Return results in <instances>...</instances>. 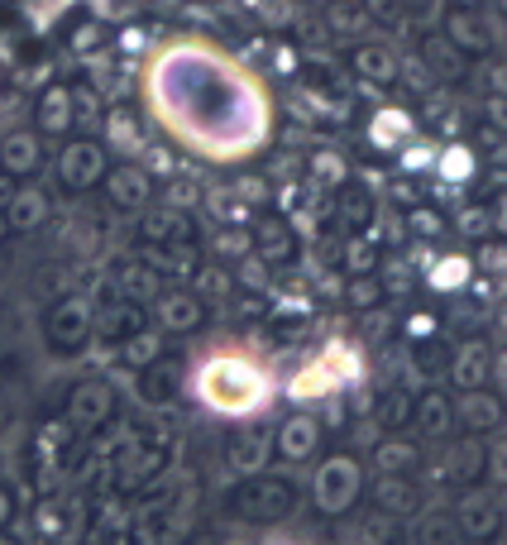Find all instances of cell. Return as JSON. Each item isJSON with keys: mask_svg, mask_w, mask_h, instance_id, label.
I'll return each mask as SVG.
<instances>
[{"mask_svg": "<svg viewBox=\"0 0 507 545\" xmlns=\"http://www.w3.org/2000/svg\"><path fill=\"white\" fill-rule=\"evenodd\" d=\"M412 225H417V235H441V216H431V211H417Z\"/></svg>", "mask_w": 507, "mask_h": 545, "instance_id": "cell-31", "label": "cell"}, {"mask_svg": "<svg viewBox=\"0 0 507 545\" xmlns=\"http://www.w3.org/2000/svg\"><path fill=\"white\" fill-rule=\"evenodd\" d=\"M378 297H383V287H378L374 278H359V283H350V306H354V311H374Z\"/></svg>", "mask_w": 507, "mask_h": 545, "instance_id": "cell-24", "label": "cell"}, {"mask_svg": "<svg viewBox=\"0 0 507 545\" xmlns=\"http://www.w3.org/2000/svg\"><path fill=\"white\" fill-rule=\"evenodd\" d=\"M441 168H445V177H464V173H469V158H464V153L455 149V153H445Z\"/></svg>", "mask_w": 507, "mask_h": 545, "instance_id": "cell-30", "label": "cell"}, {"mask_svg": "<svg viewBox=\"0 0 507 545\" xmlns=\"http://www.w3.org/2000/svg\"><path fill=\"white\" fill-rule=\"evenodd\" d=\"M273 459V436L268 431H249V436H240L235 445H230V469L235 474H264V464Z\"/></svg>", "mask_w": 507, "mask_h": 545, "instance_id": "cell-10", "label": "cell"}, {"mask_svg": "<svg viewBox=\"0 0 507 545\" xmlns=\"http://www.w3.org/2000/svg\"><path fill=\"white\" fill-rule=\"evenodd\" d=\"M359 67H364L369 77H388V72H393V63H388V53H378V48H369V53H359Z\"/></svg>", "mask_w": 507, "mask_h": 545, "instance_id": "cell-26", "label": "cell"}, {"mask_svg": "<svg viewBox=\"0 0 507 545\" xmlns=\"http://www.w3.org/2000/svg\"><path fill=\"white\" fill-rule=\"evenodd\" d=\"M498 225H503V230H507V201H503V206H498Z\"/></svg>", "mask_w": 507, "mask_h": 545, "instance_id": "cell-35", "label": "cell"}, {"mask_svg": "<svg viewBox=\"0 0 507 545\" xmlns=\"http://www.w3.org/2000/svg\"><path fill=\"white\" fill-rule=\"evenodd\" d=\"M503 416H507L503 397L488 393V388H469L464 402L455 407V421H460L469 436H488V431H498V426H503Z\"/></svg>", "mask_w": 507, "mask_h": 545, "instance_id": "cell-4", "label": "cell"}, {"mask_svg": "<svg viewBox=\"0 0 507 545\" xmlns=\"http://www.w3.org/2000/svg\"><path fill=\"white\" fill-rule=\"evenodd\" d=\"M498 326H503V335H507V306H503V311H498Z\"/></svg>", "mask_w": 507, "mask_h": 545, "instance_id": "cell-36", "label": "cell"}, {"mask_svg": "<svg viewBox=\"0 0 507 545\" xmlns=\"http://www.w3.org/2000/svg\"><path fill=\"white\" fill-rule=\"evenodd\" d=\"M464 278H469V259H445L436 273H431V283L445 287V292H455V287H464Z\"/></svg>", "mask_w": 507, "mask_h": 545, "instance_id": "cell-21", "label": "cell"}, {"mask_svg": "<svg viewBox=\"0 0 507 545\" xmlns=\"http://www.w3.org/2000/svg\"><path fill=\"white\" fill-rule=\"evenodd\" d=\"M115 197H120V201H144V177L120 173V177H115Z\"/></svg>", "mask_w": 507, "mask_h": 545, "instance_id": "cell-25", "label": "cell"}, {"mask_svg": "<svg viewBox=\"0 0 507 545\" xmlns=\"http://www.w3.org/2000/svg\"><path fill=\"white\" fill-rule=\"evenodd\" d=\"M48 335H53L58 345H82V335H87V306L82 302L58 306L53 321H48Z\"/></svg>", "mask_w": 507, "mask_h": 545, "instance_id": "cell-15", "label": "cell"}, {"mask_svg": "<svg viewBox=\"0 0 507 545\" xmlns=\"http://www.w3.org/2000/svg\"><path fill=\"white\" fill-rule=\"evenodd\" d=\"M412 421H417V426H421V431H426L431 440H445L450 431H455V402L431 388V393L412 397Z\"/></svg>", "mask_w": 507, "mask_h": 545, "instance_id": "cell-8", "label": "cell"}, {"mask_svg": "<svg viewBox=\"0 0 507 545\" xmlns=\"http://www.w3.org/2000/svg\"><path fill=\"white\" fill-rule=\"evenodd\" d=\"M503 522H507V512H503Z\"/></svg>", "mask_w": 507, "mask_h": 545, "instance_id": "cell-38", "label": "cell"}, {"mask_svg": "<svg viewBox=\"0 0 507 545\" xmlns=\"http://www.w3.org/2000/svg\"><path fill=\"white\" fill-rule=\"evenodd\" d=\"M345 378L335 373V359H316V364H307V369L297 373V383L287 388L292 397H335V388H340Z\"/></svg>", "mask_w": 507, "mask_h": 545, "instance_id": "cell-12", "label": "cell"}, {"mask_svg": "<svg viewBox=\"0 0 507 545\" xmlns=\"http://www.w3.org/2000/svg\"><path fill=\"white\" fill-rule=\"evenodd\" d=\"M484 474L498 483V488H507V440H498V445L484 450Z\"/></svg>", "mask_w": 507, "mask_h": 545, "instance_id": "cell-23", "label": "cell"}, {"mask_svg": "<svg viewBox=\"0 0 507 545\" xmlns=\"http://www.w3.org/2000/svg\"><path fill=\"white\" fill-rule=\"evenodd\" d=\"M364 545H402V531H397V517L378 512L369 517V531H364Z\"/></svg>", "mask_w": 507, "mask_h": 545, "instance_id": "cell-20", "label": "cell"}, {"mask_svg": "<svg viewBox=\"0 0 507 545\" xmlns=\"http://www.w3.org/2000/svg\"><path fill=\"white\" fill-rule=\"evenodd\" d=\"M158 349H163L158 335H134V340H125V359H130V364H154Z\"/></svg>", "mask_w": 507, "mask_h": 545, "instance_id": "cell-22", "label": "cell"}, {"mask_svg": "<svg viewBox=\"0 0 507 545\" xmlns=\"http://www.w3.org/2000/svg\"><path fill=\"white\" fill-rule=\"evenodd\" d=\"M388 326H393V321H388L383 311H374V316H364V335H369V345H378V340L388 335Z\"/></svg>", "mask_w": 507, "mask_h": 545, "instance_id": "cell-28", "label": "cell"}, {"mask_svg": "<svg viewBox=\"0 0 507 545\" xmlns=\"http://www.w3.org/2000/svg\"><path fill=\"white\" fill-rule=\"evenodd\" d=\"M455 522H460L464 536H474V541H488L498 526H503V507L488 498V493H460L455 502V512H450Z\"/></svg>", "mask_w": 507, "mask_h": 545, "instance_id": "cell-6", "label": "cell"}, {"mask_svg": "<svg viewBox=\"0 0 507 545\" xmlns=\"http://www.w3.org/2000/svg\"><path fill=\"white\" fill-rule=\"evenodd\" d=\"M230 507L240 512L244 522H283L292 512V483L287 479H264V474H249L244 488H235Z\"/></svg>", "mask_w": 507, "mask_h": 545, "instance_id": "cell-3", "label": "cell"}, {"mask_svg": "<svg viewBox=\"0 0 507 545\" xmlns=\"http://www.w3.org/2000/svg\"><path fill=\"white\" fill-rule=\"evenodd\" d=\"M158 311H163V326H168V330H192L201 321V302H197V297H168Z\"/></svg>", "mask_w": 507, "mask_h": 545, "instance_id": "cell-19", "label": "cell"}, {"mask_svg": "<svg viewBox=\"0 0 507 545\" xmlns=\"http://www.w3.org/2000/svg\"><path fill=\"white\" fill-rule=\"evenodd\" d=\"M412 536H417V545H464L469 541L450 512H426V507L417 512V531Z\"/></svg>", "mask_w": 507, "mask_h": 545, "instance_id": "cell-11", "label": "cell"}, {"mask_svg": "<svg viewBox=\"0 0 507 545\" xmlns=\"http://www.w3.org/2000/svg\"><path fill=\"white\" fill-rule=\"evenodd\" d=\"M10 522V498H5V493H0V526Z\"/></svg>", "mask_w": 507, "mask_h": 545, "instance_id": "cell-34", "label": "cell"}, {"mask_svg": "<svg viewBox=\"0 0 507 545\" xmlns=\"http://www.w3.org/2000/svg\"><path fill=\"white\" fill-rule=\"evenodd\" d=\"M445 469H450V479H455V483H464V488H469V483L484 474V445H479L474 436L460 440V445L450 450V464H445Z\"/></svg>", "mask_w": 507, "mask_h": 545, "instance_id": "cell-16", "label": "cell"}, {"mask_svg": "<svg viewBox=\"0 0 507 545\" xmlns=\"http://www.w3.org/2000/svg\"><path fill=\"white\" fill-rule=\"evenodd\" d=\"M374 464H378V474H412V469L421 464V450L412 445V440L383 436L374 445Z\"/></svg>", "mask_w": 507, "mask_h": 545, "instance_id": "cell-13", "label": "cell"}, {"mask_svg": "<svg viewBox=\"0 0 507 545\" xmlns=\"http://www.w3.org/2000/svg\"><path fill=\"white\" fill-rule=\"evenodd\" d=\"M311 488H316L311 498H316V507H321L326 517H345L354 502H359V493H364V469H359V459H350V455H331V459H321Z\"/></svg>", "mask_w": 507, "mask_h": 545, "instance_id": "cell-2", "label": "cell"}, {"mask_svg": "<svg viewBox=\"0 0 507 545\" xmlns=\"http://www.w3.org/2000/svg\"><path fill=\"white\" fill-rule=\"evenodd\" d=\"M374 507L388 512V517H397V522H407V517H417L421 507H426V493H421L407 474H383L374 488Z\"/></svg>", "mask_w": 507, "mask_h": 545, "instance_id": "cell-5", "label": "cell"}, {"mask_svg": "<svg viewBox=\"0 0 507 545\" xmlns=\"http://www.w3.org/2000/svg\"><path fill=\"white\" fill-rule=\"evenodd\" d=\"M484 268H507V254H503V249H488V254H484Z\"/></svg>", "mask_w": 507, "mask_h": 545, "instance_id": "cell-33", "label": "cell"}, {"mask_svg": "<svg viewBox=\"0 0 507 545\" xmlns=\"http://www.w3.org/2000/svg\"><path fill=\"white\" fill-rule=\"evenodd\" d=\"M0 545H20V541H0Z\"/></svg>", "mask_w": 507, "mask_h": 545, "instance_id": "cell-37", "label": "cell"}, {"mask_svg": "<svg viewBox=\"0 0 507 545\" xmlns=\"http://www.w3.org/2000/svg\"><path fill=\"white\" fill-rule=\"evenodd\" d=\"M316 445H321L316 416H287L283 426H278V436H273V450H278L283 459H311L316 455Z\"/></svg>", "mask_w": 507, "mask_h": 545, "instance_id": "cell-7", "label": "cell"}, {"mask_svg": "<svg viewBox=\"0 0 507 545\" xmlns=\"http://www.w3.org/2000/svg\"><path fill=\"white\" fill-rule=\"evenodd\" d=\"M72 416H77L82 426L106 421V416H111V388H106V383H87V388H77V393H72Z\"/></svg>", "mask_w": 507, "mask_h": 545, "instance_id": "cell-14", "label": "cell"}, {"mask_svg": "<svg viewBox=\"0 0 507 545\" xmlns=\"http://www.w3.org/2000/svg\"><path fill=\"white\" fill-rule=\"evenodd\" d=\"M488 354H493V349H488L484 340H469V345H460L455 354H450V369L445 373L460 383L464 393H469V388H484L488 383Z\"/></svg>", "mask_w": 507, "mask_h": 545, "instance_id": "cell-9", "label": "cell"}, {"mask_svg": "<svg viewBox=\"0 0 507 545\" xmlns=\"http://www.w3.org/2000/svg\"><path fill=\"white\" fill-rule=\"evenodd\" d=\"M407 335H412V340H431V335H436V321H431V316H412V321H407Z\"/></svg>", "mask_w": 507, "mask_h": 545, "instance_id": "cell-29", "label": "cell"}, {"mask_svg": "<svg viewBox=\"0 0 507 545\" xmlns=\"http://www.w3.org/2000/svg\"><path fill=\"white\" fill-rule=\"evenodd\" d=\"M39 211H44V206H39V197H24L20 206H15V220H39Z\"/></svg>", "mask_w": 507, "mask_h": 545, "instance_id": "cell-32", "label": "cell"}, {"mask_svg": "<svg viewBox=\"0 0 507 545\" xmlns=\"http://www.w3.org/2000/svg\"><path fill=\"white\" fill-rule=\"evenodd\" d=\"M374 421L383 426V431H397V426H407V421H412V393H402V388L383 393V397H378V407H374Z\"/></svg>", "mask_w": 507, "mask_h": 545, "instance_id": "cell-17", "label": "cell"}, {"mask_svg": "<svg viewBox=\"0 0 507 545\" xmlns=\"http://www.w3.org/2000/svg\"><path fill=\"white\" fill-rule=\"evenodd\" d=\"M201 397L206 407H216L225 416H244L254 407H264L268 397V378L249 359H235V354H216L206 369H201Z\"/></svg>", "mask_w": 507, "mask_h": 545, "instance_id": "cell-1", "label": "cell"}, {"mask_svg": "<svg viewBox=\"0 0 507 545\" xmlns=\"http://www.w3.org/2000/svg\"><path fill=\"white\" fill-rule=\"evenodd\" d=\"M488 378L498 383V393H507V345L488 354Z\"/></svg>", "mask_w": 507, "mask_h": 545, "instance_id": "cell-27", "label": "cell"}, {"mask_svg": "<svg viewBox=\"0 0 507 545\" xmlns=\"http://www.w3.org/2000/svg\"><path fill=\"white\" fill-rule=\"evenodd\" d=\"M450 369V354H445V345L431 335V340H412V373H421V378H436V373Z\"/></svg>", "mask_w": 507, "mask_h": 545, "instance_id": "cell-18", "label": "cell"}]
</instances>
